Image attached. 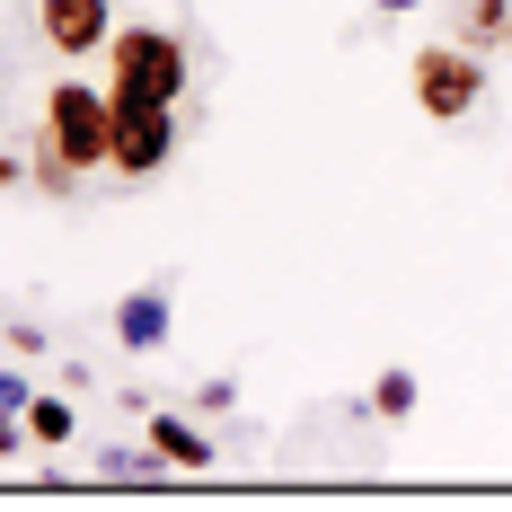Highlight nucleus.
<instances>
[{"mask_svg": "<svg viewBox=\"0 0 512 512\" xmlns=\"http://www.w3.org/2000/svg\"><path fill=\"white\" fill-rule=\"evenodd\" d=\"M106 89L133 106H186L195 89V53L177 27H115L106 36Z\"/></svg>", "mask_w": 512, "mask_h": 512, "instance_id": "1", "label": "nucleus"}, {"mask_svg": "<svg viewBox=\"0 0 512 512\" xmlns=\"http://www.w3.org/2000/svg\"><path fill=\"white\" fill-rule=\"evenodd\" d=\"M36 151L71 159L80 177L115 159V89H89L80 71H62L45 89V124H36Z\"/></svg>", "mask_w": 512, "mask_h": 512, "instance_id": "2", "label": "nucleus"}, {"mask_svg": "<svg viewBox=\"0 0 512 512\" xmlns=\"http://www.w3.org/2000/svg\"><path fill=\"white\" fill-rule=\"evenodd\" d=\"M407 89H415V106H424L433 124H468L477 98H486V53H468L460 36H451V45H415Z\"/></svg>", "mask_w": 512, "mask_h": 512, "instance_id": "3", "label": "nucleus"}, {"mask_svg": "<svg viewBox=\"0 0 512 512\" xmlns=\"http://www.w3.org/2000/svg\"><path fill=\"white\" fill-rule=\"evenodd\" d=\"M168 159H177V106H133V98H115V159H106V168L142 186V177H159Z\"/></svg>", "mask_w": 512, "mask_h": 512, "instance_id": "4", "label": "nucleus"}, {"mask_svg": "<svg viewBox=\"0 0 512 512\" xmlns=\"http://www.w3.org/2000/svg\"><path fill=\"white\" fill-rule=\"evenodd\" d=\"M36 27H45V45L62 62H89L115 36V0H36Z\"/></svg>", "mask_w": 512, "mask_h": 512, "instance_id": "5", "label": "nucleus"}, {"mask_svg": "<svg viewBox=\"0 0 512 512\" xmlns=\"http://www.w3.org/2000/svg\"><path fill=\"white\" fill-rule=\"evenodd\" d=\"M168 327H177V318H168V283H142V292L115 301V345H124V354H159Z\"/></svg>", "mask_w": 512, "mask_h": 512, "instance_id": "6", "label": "nucleus"}, {"mask_svg": "<svg viewBox=\"0 0 512 512\" xmlns=\"http://www.w3.org/2000/svg\"><path fill=\"white\" fill-rule=\"evenodd\" d=\"M151 451L168 460V477H204L221 451H212V433H204V415H168L159 407L151 415Z\"/></svg>", "mask_w": 512, "mask_h": 512, "instance_id": "7", "label": "nucleus"}, {"mask_svg": "<svg viewBox=\"0 0 512 512\" xmlns=\"http://www.w3.org/2000/svg\"><path fill=\"white\" fill-rule=\"evenodd\" d=\"M27 433H36V451H71V442H80V407H71V389H36Z\"/></svg>", "mask_w": 512, "mask_h": 512, "instance_id": "8", "label": "nucleus"}, {"mask_svg": "<svg viewBox=\"0 0 512 512\" xmlns=\"http://www.w3.org/2000/svg\"><path fill=\"white\" fill-rule=\"evenodd\" d=\"M512 36V0H460V45L468 53H504Z\"/></svg>", "mask_w": 512, "mask_h": 512, "instance_id": "9", "label": "nucleus"}, {"mask_svg": "<svg viewBox=\"0 0 512 512\" xmlns=\"http://www.w3.org/2000/svg\"><path fill=\"white\" fill-rule=\"evenodd\" d=\"M98 477H106V486H159L168 460H159L151 442H142V451H98Z\"/></svg>", "mask_w": 512, "mask_h": 512, "instance_id": "10", "label": "nucleus"}, {"mask_svg": "<svg viewBox=\"0 0 512 512\" xmlns=\"http://www.w3.org/2000/svg\"><path fill=\"white\" fill-rule=\"evenodd\" d=\"M415 398H424V389H415V371H380V380H371V415H380V424H407Z\"/></svg>", "mask_w": 512, "mask_h": 512, "instance_id": "11", "label": "nucleus"}, {"mask_svg": "<svg viewBox=\"0 0 512 512\" xmlns=\"http://www.w3.org/2000/svg\"><path fill=\"white\" fill-rule=\"evenodd\" d=\"M239 407V380H204V389H195V415H230Z\"/></svg>", "mask_w": 512, "mask_h": 512, "instance_id": "12", "label": "nucleus"}, {"mask_svg": "<svg viewBox=\"0 0 512 512\" xmlns=\"http://www.w3.org/2000/svg\"><path fill=\"white\" fill-rule=\"evenodd\" d=\"M18 451H36V433H27V415L0 407V460H18Z\"/></svg>", "mask_w": 512, "mask_h": 512, "instance_id": "13", "label": "nucleus"}, {"mask_svg": "<svg viewBox=\"0 0 512 512\" xmlns=\"http://www.w3.org/2000/svg\"><path fill=\"white\" fill-rule=\"evenodd\" d=\"M0 407H9V415H27V407H36V380H18V362L0 371Z\"/></svg>", "mask_w": 512, "mask_h": 512, "instance_id": "14", "label": "nucleus"}, {"mask_svg": "<svg viewBox=\"0 0 512 512\" xmlns=\"http://www.w3.org/2000/svg\"><path fill=\"white\" fill-rule=\"evenodd\" d=\"M9 354L36 362V354H45V327H36V318H18V327H9Z\"/></svg>", "mask_w": 512, "mask_h": 512, "instance_id": "15", "label": "nucleus"}, {"mask_svg": "<svg viewBox=\"0 0 512 512\" xmlns=\"http://www.w3.org/2000/svg\"><path fill=\"white\" fill-rule=\"evenodd\" d=\"M18 186H36V159H18V151H0V195H18Z\"/></svg>", "mask_w": 512, "mask_h": 512, "instance_id": "16", "label": "nucleus"}, {"mask_svg": "<svg viewBox=\"0 0 512 512\" xmlns=\"http://www.w3.org/2000/svg\"><path fill=\"white\" fill-rule=\"evenodd\" d=\"M371 9H380V18H415L424 0H371Z\"/></svg>", "mask_w": 512, "mask_h": 512, "instance_id": "17", "label": "nucleus"}, {"mask_svg": "<svg viewBox=\"0 0 512 512\" xmlns=\"http://www.w3.org/2000/svg\"><path fill=\"white\" fill-rule=\"evenodd\" d=\"M504 53H512V36H504Z\"/></svg>", "mask_w": 512, "mask_h": 512, "instance_id": "18", "label": "nucleus"}]
</instances>
